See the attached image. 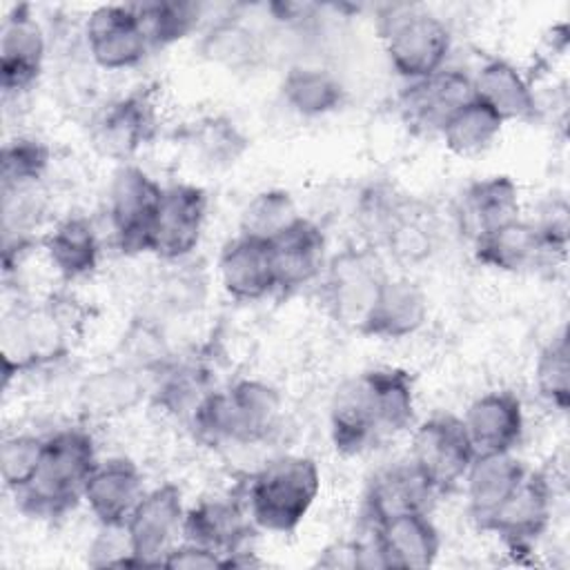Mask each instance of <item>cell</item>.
Listing matches in <instances>:
<instances>
[{"label":"cell","instance_id":"1","mask_svg":"<svg viewBox=\"0 0 570 570\" xmlns=\"http://www.w3.org/2000/svg\"><path fill=\"white\" fill-rule=\"evenodd\" d=\"M98 461L96 441L89 430L69 425L47 434L33 481L16 494L20 510L33 519L69 514L82 501L87 479Z\"/></svg>","mask_w":570,"mask_h":570},{"label":"cell","instance_id":"2","mask_svg":"<svg viewBox=\"0 0 570 570\" xmlns=\"http://www.w3.org/2000/svg\"><path fill=\"white\" fill-rule=\"evenodd\" d=\"M281 392L261 379H238L223 390H212L187 421L196 439L207 445L256 443L276 430Z\"/></svg>","mask_w":570,"mask_h":570},{"label":"cell","instance_id":"3","mask_svg":"<svg viewBox=\"0 0 570 570\" xmlns=\"http://www.w3.org/2000/svg\"><path fill=\"white\" fill-rule=\"evenodd\" d=\"M318 492V463L312 456L283 454L252 474L245 510L254 528L272 534H292L309 514Z\"/></svg>","mask_w":570,"mask_h":570},{"label":"cell","instance_id":"4","mask_svg":"<svg viewBox=\"0 0 570 570\" xmlns=\"http://www.w3.org/2000/svg\"><path fill=\"white\" fill-rule=\"evenodd\" d=\"M379 33L390 67L405 80L428 78L443 67L452 51L448 22L421 4H387L379 16Z\"/></svg>","mask_w":570,"mask_h":570},{"label":"cell","instance_id":"5","mask_svg":"<svg viewBox=\"0 0 570 570\" xmlns=\"http://www.w3.org/2000/svg\"><path fill=\"white\" fill-rule=\"evenodd\" d=\"M69 354V321L53 305L13 307L0 325L4 387L11 376L56 363Z\"/></svg>","mask_w":570,"mask_h":570},{"label":"cell","instance_id":"6","mask_svg":"<svg viewBox=\"0 0 570 570\" xmlns=\"http://www.w3.org/2000/svg\"><path fill=\"white\" fill-rule=\"evenodd\" d=\"M387 276L385 263L372 245L345 247L330 256L323 272L330 316L338 325L358 332Z\"/></svg>","mask_w":570,"mask_h":570},{"label":"cell","instance_id":"7","mask_svg":"<svg viewBox=\"0 0 570 570\" xmlns=\"http://www.w3.org/2000/svg\"><path fill=\"white\" fill-rule=\"evenodd\" d=\"M163 185L136 163L114 169L107 187V216L122 254H149V238L163 198Z\"/></svg>","mask_w":570,"mask_h":570},{"label":"cell","instance_id":"8","mask_svg":"<svg viewBox=\"0 0 570 570\" xmlns=\"http://www.w3.org/2000/svg\"><path fill=\"white\" fill-rule=\"evenodd\" d=\"M474 454L461 416L439 412L423 419L412 432L410 461L436 494L463 481Z\"/></svg>","mask_w":570,"mask_h":570},{"label":"cell","instance_id":"9","mask_svg":"<svg viewBox=\"0 0 570 570\" xmlns=\"http://www.w3.org/2000/svg\"><path fill=\"white\" fill-rule=\"evenodd\" d=\"M82 40L91 65L102 71L131 69L151 51L134 2L94 7L82 22Z\"/></svg>","mask_w":570,"mask_h":570},{"label":"cell","instance_id":"10","mask_svg":"<svg viewBox=\"0 0 570 570\" xmlns=\"http://www.w3.org/2000/svg\"><path fill=\"white\" fill-rule=\"evenodd\" d=\"M185 510L183 490L171 481L142 494L125 523L136 568L163 566L167 552L183 539Z\"/></svg>","mask_w":570,"mask_h":570},{"label":"cell","instance_id":"11","mask_svg":"<svg viewBox=\"0 0 570 570\" xmlns=\"http://www.w3.org/2000/svg\"><path fill=\"white\" fill-rule=\"evenodd\" d=\"M207 191L191 183H174L163 189L156 212L149 254L167 263L189 258L200 245L207 220Z\"/></svg>","mask_w":570,"mask_h":570},{"label":"cell","instance_id":"12","mask_svg":"<svg viewBox=\"0 0 570 570\" xmlns=\"http://www.w3.org/2000/svg\"><path fill=\"white\" fill-rule=\"evenodd\" d=\"M158 129V111L149 89H134L111 100L91 125L94 149L116 160L131 163L142 147L151 142Z\"/></svg>","mask_w":570,"mask_h":570},{"label":"cell","instance_id":"13","mask_svg":"<svg viewBox=\"0 0 570 570\" xmlns=\"http://www.w3.org/2000/svg\"><path fill=\"white\" fill-rule=\"evenodd\" d=\"M554 490L541 470H528L517 490L490 517L483 530L494 532L512 552H530L548 532Z\"/></svg>","mask_w":570,"mask_h":570},{"label":"cell","instance_id":"14","mask_svg":"<svg viewBox=\"0 0 570 570\" xmlns=\"http://www.w3.org/2000/svg\"><path fill=\"white\" fill-rule=\"evenodd\" d=\"M47 60V33L31 4H13L0 27V80L7 96L29 91Z\"/></svg>","mask_w":570,"mask_h":570},{"label":"cell","instance_id":"15","mask_svg":"<svg viewBox=\"0 0 570 570\" xmlns=\"http://www.w3.org/2000/svg\"><path fill=\"white\" fill-rule=\"evenodd\" d=\"M472 98V76L456 67H443L428 78L407 82L399 96V111L412 129L439 134L448 116Z\"/></svg>","mask_w":570,"mask_h":570},{"label":"cell","instance_id":"16","mask_svg":"<svg viewBox=\"0 0 570 570\" xmlns=\"http://www.w3.org/2000/svg\"><path fill=\"white\" fill-rule=\"evenodd\" d=\"M372 539L385 570H423L436 563L441 532L428 510L403 512L372 525Z\"/></svg>","mask_w":570,"mask_h":570},{"label":"cell","instance_id":"17","mask_svg":"<svg viewBox=\"0 0 570 570\" xmlns=\"http://www.w3.org/2000/svg\"><path fill=\"white\" fill-rule=\"evenodd\" d=\"M472 254L483 267L505 274L546 269L552 267L554 261L563 258L541 238L532 220L525 218H517L472 240Z\"/></svg>","mask_w":570,"mask_h":570},{"label":"cell","instance_id":"18","mask_svg":"<svg viewBox=\"0 0 570 570\" xmlns=\"http://www.w3.org/2000/svg\"><path fill=\"white\" fill-rule=\"evenodd\" d=\"M272 267L278 292H294L318 276L327 265V236L318 223L301 216L292 227L269 243Z\"/></svg>","mask_w":570,"mask_h":570},{"label":"cell","instance_id":"19","mask_svg":"<svg viewBox=\"0 0 570 570\" xmlns=\"http://www.w3.org/2000/svg\"><path fill=\"white\" fill-rule=\"evenodd\" d=\"M517 218H521V191L508 174L468 183L456 203V225L470 243Z\"/></svg>","mask_w":570,"mask_h":570},{"label":"cell","instance_id":"20","mask_svg":"<svg viewBox=\"0 0 570 570\" xmlns=\"http://www.w3.org/2000/svg\"><path fill=\"white\" fill-rule=\"evenodd\" d=\"M461 421L476 454L514 452L525 432L523 403L510 390H490L476 396Z\"/></svg>","mask_w":570,"mask_h":570},{"label":"cell","instance_id":"21","mask_svg":"<svg viewBox=\"0 0 570 570\" xmlns=\"http://www.w3.org/2000/svg\"><path fill=\"white\" fill-rule=\"evenodd\" d=\"M145 492L140 468L127 456H109L94 468L82 501L98 525H125Z\"/></svg>","mask_w":570,"mask_h":570},{"label":"cell","instance_id":"22","mask_svg":"<svg viewBox=\"0 0 570 570\" xmlns=\"http://www.w3.org/2000/svg\"><path fill=\"white\" fill-rule=\"evenodd\" d=\"M425 289L407 276H387L358 334L379 341H403L414 336L428 321Z\"/></svg>","mask_w":570,"mask_h":570},{"label":"cell","instance_id":"23","mask_svg":"<svg viewBox=\"0 0 570 570\" xmlns=\"http://www.w3.org/2000/svg\"><path fill=\"white\" fill-rule=\"evenodd\" d=\"M220 287L234 301H261L276 292L269 243L236 234L218 254L216 263Z\"/></svg>","mask_w":570,"mask_h":570},{"label":"cell","instance_id":"24","mask_svg":"<svg viewBox=\"0 0 570 570\" xmlns=\"http://www.w3.org/2000/svg\"><path fill=\"white\" fill-rule=\"evenodd\" d=\"M254 523L245 505L232 499H203L185 510L183 539L209 548L227 559L240 550H247Z\"/></svg>","mask_w":570,"mask_h":570},{"label":"cell","instance_id":"25","mask_svg":"<svg viewBox=\"0 0 570 570\" xmlns=\"http://www.w3.org/2000/svg\"><path fill=\"white\" fill-rule=\"evenodd\" d=\"M528 465L514 452L474 454L465 476V499L470 519L483 530L501 503L517 490L528 474Z\"/></svg>","mask_w":570,"mask_h":570},{"label":"cell","instance_id":"26","mask_svg":"<svg viewBox=\"0 0 570 570\" xmlns=\"http://www.w3.org/2000/svg\"><path fill=\"white\" fill-rule=\"evenodd\" d=\"M330 439L343 456L361 454L381 439L363 372L345 379L334 390L330 401Z\"/></svg>","mask_w":570,"mask_h":570},{"label":"cell","instance_id":"27","mask_svg":"<svg viewBox=\"0 0 570 570\" xmlns=\"http://www.w3.org/2000/svg\"><path fill=\"white\" fill-rule=\"evenodd\" d=\"M472 94L503 122L532 120L539 100L525 73L505 58H488L472 76Z\"/></svg>","mask_w":570,"mask_h":570},{"label":"cell","instance_id":"28","mask_svg":"<svg viewBox=\"0 0 570 570\" xmlns=\"http://www.w3.org/2000/svg\"><path fill=\"white\" fill-rule=\"evenodd\" d=\"M149 376L116 363L87 374L78 387V405L91 419H114L136 410L151 394Z\"/></svg>","mask_w":570,"mask_h":570},{"label":"cell","instance_id":"29","mask_svg":"<svg viewBox=\"0 0 570 570\" xmlns=\"http://www.w3.org/2000/svg\"><path fill=\"white\" fill-rule=\"evenodd\" d=\"M436 492L421 476L414 463L399 461L379 470L365 490V514L372 525L414 510H428Z\"/></svg>","mask_w":570,"mask_h":570},{"label":"cell","instance_id":"30","mask_svg":"<svg viewBox=\"0 0 570 570\" xmlns=\"http://www.w3.org/2000/svg\"><path fill=\"white\" fill-rule=\"evenodd\" d=\"M42 245L49 265L65 281H80L98 269L100 238L94 223L82 214L58 220Z\"/></svg>","mask_w":570,"mask_h":570},{"label":"cell","instance_id":"31","mask_svg":"<svg viewBox=\"0 0 570 570\" xmlns=\"http://www.w3.org/2000/svg\"><path fill=\"white\" fill-rule=\"evenodd\" d=\"M281 98L301 118H323L345 102V87L334 71L321 65H292L281 80Z\"/></svg>","mask_w":570,"mask_h":570},{"label":"cell","instance_id":"32","mask_svg":"<svg viewBox=\"0 0 570 570\" xmlns=\"http://www.w3.org/2000/svg\"><path fill=\"white\" fill-rule=\"evenodd\" d=\"M379 436H394L412 428L416 414L414 379L403 367L365 370Z\"/></svg>","mask_w":570,"mask_h":570},{"label":"cell","instance_id":"33","mask_svg":"<svg viewBox=\"0 0 570 570\" xmlns=\"http://www.w3.org/2000/svg\"><path fill=\"white\" fill-rule=\"evenodd\" d=\"M198 53L212 65L229 71L252 67L261 53V36L240 16H223L212 22L198 40Z\"/></svg>","mask_w":570,"mask_h":570},{"label":"cell","instance_id":"34","mask_svg":"<svg viewBox=\"0 0 570 570\" xmlns=\"http://www.w3.org/2000/svg\"><path fill=\"white\" fill-rule=\"evenodd\" d=\"M185 145L209 169L236 165L249 147V138L227 116H203L185 129Z\"/></svg>","mask_w":570,"mask_h":570},{"label":"cell","instance_id":"35","mask_svg":"<svg viewBox=\"0 0 570 570\" xmlns=\"http://www.w3.org/2000/svg\"><path fill=\"white\" fill-rule=\"evenodd\" d=\"M209 374L198 363L171 361L154 376L151 401L171 416L189 421L203 399L212 392Z\"/></svg>","mask_w":570,"mask_h":570},{"label":"cell","instance_id":"36","mask_svg":"<svg viewBox=\"0 0 570 570\" xmlns=\"http://www.w3.org/2000/svg\"><path fill=\"white\" fill-rule=\"evenodd\" d=\"M503 125L505 122L490 107L472 98L448 116L439 129V136L452 154L476 156L494 145L503 131Z\"/></svg>","mask_w":570,"mask_h":570},{"label":"cell","instance_id":"37","mask_svg":"<svg viewBox=\"0 0 570 570\" xmlns=\"http://www.w3.org/2000/svg\"><path fill=\"white\" fill-rule=\"evenodd\" d=\"M436 236L434 216L416 200L405 198L381 247L401 265H419L436 249Z\"/></svg>","mask_w":570,"mask_h":570},{"label":"cell","instance_id":"38","mask_svg":"<svg viewBox=\"0 0 570 570\" xmlns=\"http://www.w3.org/2000/svg\"><path fill=\"white\" fill-rule=\"evenodd\" d=\"M142 18L151 49L171 47L191 36L205 18V4L185 0H149L134 2Z\"/></svg>","mask_w":570,"mask_h":570},{"label":"cell","instance_id":"39","mask_svg":"<svg viewBox=\"0 0 570 570\" xmlns=\"http://www.w3.org/2000/svg\"><path fill=\"white\" fill-rule=\"evenodd\" d=\"M303 214H298L296 200L287 189L269 187L256 191L240 209L238 234L272 243L287 227H292Z\"/></svg>","mask_w":570,"mask_h":570},{"label":"cell","instance_id":"40","mask_svg":"<svg viewBox=\"0 0 570 570\" xmlns=\"http://www.w3.org/2000/svg\"><path fill=\"white\" fill-rule=\"evenodd\" d=\"M51 165V149L42 138L16 136L0 151L2 196L36 187Z\"/></svg>","mask_w":570,"mask_h":570},{"label":"cell","instance_id":"41","mask_svg":"<svg viewBox=\"0 0 570 570\" xmlns=\"http://www.w3.org/2000/svg\"><path fill=\"white\" fill-rule=\"evenodd\" d=\"M537 394L554 410L570 407V343L568 332L554 334L537 354L534 363Z\"/></svg>","mask_w":570,"mask_h":570},{"label":"cell","instance_id":"42","mask_svg":"<svg viewBox=\"0 0 570 570\" xmlns=\"http://www.w3.org/2000/svg\"><path fill=\"white\" fill-rule=\"evenodd\" d=\"M120 363L154 379L169 363V345L151 318H134L120 338Z\"/></svg>","mask_w":570,"mask_h":570},{"label":"cell","instance_id":"43","mask_svg":"<svg viewBox=\"0 0 570 570\" xmlns=\"http://www.w3.org/2000/svg\"><path fill=\"white\" fill-rule=\"evenodd\" d=\"M403 203L405 196L387 183H372L361 191L354 216L363 238L367 240L365 245H372L376 249L383 245V238L392 227L394 218L399 216Z\"/></svg>","mask_w":570,"mask_h":570},{"label":"cell","instance_id":"44","mask_svg":"<svg viewBox=\"0 0 570 570\" xmlns=\"http://www.w3.org/2000/svg\"><path fill=\"white\" fill-rule=\"evenodd\" d=\"M45 450V436L11 434L0 445V476L9 492L20 494L36 476Z\"/></svg>","mask_w":570,"mask_h":570},{"label":"cell","instance_id":"45","mask_svg":"<svg viewBox=\"0 0 570 570\" xmlns=\"http://www.w3.org/2000/svg\"><path fill=\"white\" fill-rule=\"evenodd\" d=\"M87 563L94 568H136L125 525H100L89 546Z\"/></svg>","mask_w":570,"mask_h":570},{"label":"cell","instance_id":"46","mask_svg":"<svg viewBox=\"0 0 570 570\" xmlns=\"http://www.w3.org/2000/svg\"><path fill=\"white\" fill-rule=\"evenodd\" d=\"M568 216L570 214H568L566 198L554 196L546 200L539 209V216L532 218V225L537 227L541 238L561 256H566V249H568V229H570Z\"/></svg>","mask_w":570,"mask_h":570},{"label":"cell","instance_id":"47","mask_svg":"<svg viewBox=\"0 0 570 570\" xmlns=\"http://www.w3.org/2000/svg\"><path fill=\"white\" fill-rule=\"evenodd\" d=\"M163 568H185V570H214L225 568V557L203 548L198 543L180 539L163 559Z\"/></svg>","mask_w":570,"mask_h":570},{"label":"cell","instance_id":"48","mask_svg":"<svg viewBox=\"0 0 570 570\" xmlns=\"http://www.w3.org/2000/svg\"><path fill=\"white\" fill-rule=\"evenodd\" d=\"M200 281L194 278L189 272L180 269L174 272L167 281H165V294H167V307L171 309H183V307H191L198 298L194 296V292L198 289Z\"/></svg>","mask_w":570,"mask_h":570}]
</instances>
